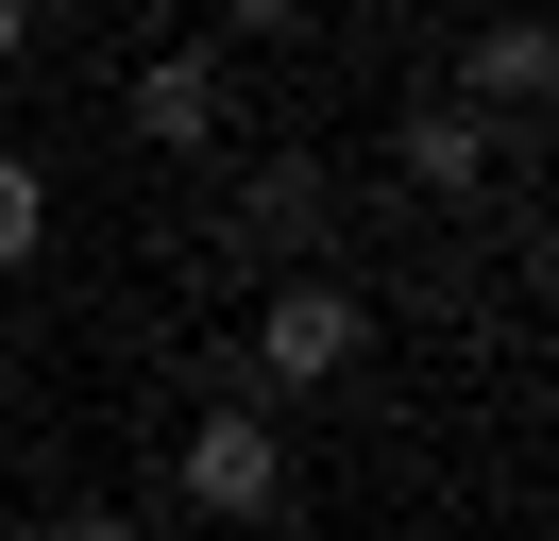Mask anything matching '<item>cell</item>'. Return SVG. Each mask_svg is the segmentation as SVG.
Instances as JSON below:
<instances>
[{"mask_svg":"<svg viewBox=\"0 0 559 541\" xmlns=\"http://www.w3.org/2000/svg\"><path fill=\"white\" fill-rule=\"evenodd\" d=\"M51 541H153L136 507H51Z\"/></svg>","mask_w":559,"mask_h":541,"instance_id":"obj_8","label":"cell"},{"mask_svg":"<svg viewBox=\"0 0 559 541\" xmlns=\"http://www.w3.org/2000/svg\"><path fill=\"white\" fill-rule=\"evenodd\" d=\"M441 101H475L491 135H509V119H543V101H559V34H543V17H491L475 51H457V85H441Z\"/></svg>","mask_w":559,"mask_h":541,"instance_id":"obj_5","label":"cell"},{"mask_svg":"<svg viewBox=\"0 0 559 541\" xmlns=\"http://www.w3.org/2000/svg\"><path fill=\"white\" fill-rule=\"evenodd\" d=\"M288 237H322V169H306V153L238 187V254H288Z\"/></svg>","mask_w":559,"mask_h":541,"instance_id":"obj_6","label":"cell"},{"mask_svg":"<svg viewBox=\"0 0 559 541\" xmlns=\"http://www.w3.org/2000/svg\"><path fill=\"white\" fill-rule=\"evenodd\" d=\"M35 254H51V169L0 135V270H35Z\"/></svg>","mask_w":559,"mask_h":541,"instance_id":"obj_7","label":"cell"},{"mask_svg":"<svg viewBox=\"0 0 559 541\" xmlns=\"http://www.w3.org/2000/svg\"><path fill=\"white\" fill-rule=\"evenodd\" d=\"M136 135H153L170 169H204L221 135H238V85H221V51H204V34H187V51H136Z\"/></svg>","mask_w":559,"mask_h":541,"instance_id":"obj_3","label":"cell"},{"mask_svg":"<svg viewBox=\"0 0 559 541\" xmlns=\"http://www.w3.org/2000/svg\"><path fill=\"white\" fill-rule=\"evenodd\" d=\"M0 68H35V0H0Z\"/></svg>","mask_w":559,"mask_h":541,"instance_id":"obj_9","label":"cell"},{"mask_svg":"<svg viewBox=\"0 0 559 541\" xmlns=\"http://www.w3.org/2000/svg\"><path fill=\"white\" fill-rule=\"evenodd\" d=\"M356 356H373V288H356L340 254H306V270H272V288H254V356H238V389L288 423V406L340 389Z\"/></svg>","mask_w":559,"mask_h":541,"instance_id":"obj_1","label":"cell"},{"mask_svg":"<svg viewBox=\"0 0 559 541\" xmlns=\"http://www.w3.org/2000/svg\"><path fill=\"white\" fill-rule=\"evenodd\" d=\"M491 153H509V135H491L475 101H441V85L390 119V187H407V203H475V187H491Z\"/></svg>","mask_w":559,"mask_h":541,"instance_id":"obj_4","label":"cell"},{"mask_svg":"<svg viewBox=\"0 0 559 541\" xmlns=\"http://www.w3.org/2000/svg\"><path fill=\"white\" fill-rule=\"evenodd\" d=\"M170 491H187V525H272L288 507V423L254 389H204L187 440H170Z\"/></svg>","mask_w":559,"mask_h":541,"instance_id":"obj_2","label":"cell"}]
</instances>
